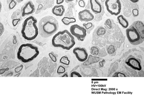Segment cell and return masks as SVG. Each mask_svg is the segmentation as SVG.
<instances>
[{
    "instance_id": "obj_36",
    "label": "cell",
    "mask_w": 144,
    "mask_h": 98,
    "mask_svg": "<svg viewBox=\"0 0 144 98\" xmlns=\"http://www.w3.org/2000/svg\"><path fill=\"white\" fill-rule=\"evenodd\" d=\"M13 74V73L12 72H11L8 73L7 75H6V76H11Z\"/></svg>"
},
{
    "instance_id": "obj_27",
    "label": "cell",
    "mask_w": 144,
    "mask_h": 98,
    "mask_svg": "<svg viewBox=\"0 0 144 98\" xmlns=\"http://www.w3.org/2000/svg\"><path fill=\"white\" fill-rule=\"evenodd\" d=\"M115 77H126L127 76L124 73L117 72L115 73L113 76Z\"/></svg>"
},
{
    "instance_id": "obj_33",
    "label": "cell",
    "mask_w": 144,
    "mask_h": 98,
    "mask_svg": "<svg viewBox=\"0 0 144 98\" xmlns=\"http://www.w3.org/2000/svg\"><path fill=\"white\" fill-rule=\"evenodd\" d=\"M64 0H56V3L58 5H60L62 3Z\"/></svg>"
},
{
    "instance_id": "obj_20",
    "label": "cell",
    "mask_w": 144,
    "mask_h": 98,
    "mask_svg": "<svg viewBox=\"0 0 144 98\" xmlns=\"http://www.w3.org/2000/svg\"><path fill=\"white\" fill-rule=\"evenodd\" d=\"M83 25L88 34L90 33L91 31L94 27V25L91 22H88L86 24L83 23Z\"/></svg>"
},
{
    "instance_id": "obj_13",
    "label": "cell",
    "mask_w": 144,
    "mask_h": 98,
    "mask_svg": "<svg viewBox=\"0 0 144 98\" xmlns=\"http://www.w3.org/2000/svg\"><path fill=\"white\" fill-rule=\"evenodd\" d=\"M139 33L141 39L144 40V25L140 20L134 21L132 24Z\"/></svg>"
},
{
    "instance_id": "obj_7",
    "label": "cell",
    "mask_w": 144,
    "mask_h": 98,
    "mask_svg": "<svg viewBox=\"0 0 144 98\" xmlns=\"http://www.w3.org/2000/svg\"><path fill=\"white\" fill-rule=\"evenodd\" d=\"M70 31L71 34L79 41H84L86 36V31L84 28L77 24L71 26Z\"/></svg>"
},
{
    "instance_id": "obj_37",
    "label": "cell",
    "mask_w": 144,
    "mask_h": 98,
    "mask_svg": "<svg viewBox=\"0 0 144 98\" xmlns=\"http://www.w3.org/2000/svg\"><path fill=\"white\" fill-rule=\"evenodd\" d=\"M74 0H65V2L67 3H68L70 2H71Z\"/></svg>"
},
{
    "instance_id": "obj_15",
    "label": "cell",
    "mask_w": 144,
    "mask_h": 98,
    "mask_svg": "<svg viewBox=\"0 0 144 98\" xmlns=\"http://www.w3.org/2000/svg\"><path fill=\"white\" fill-rule=\"evenodd\" d=\"M65 11V9L62 5H58L54 6L52 9V13L56 16L61 17L63 16Z\"/></svg>"
},
{
    "instance_id": "obj_4",
    "label": "cell",
    "mask_w": 144,
    "mask_h": 98,
    "mask_svg": "<svg viewBox=\"0 0 144 98\" xmlns=\"http://www.w3.org/2000/svg\"><path fill=\"white\" fill-rule=\"evenodd\" d=\"M37 20L33 16L26 19L22 24L21 33L23 37L28 40L35 39L38 33L37 26Z\"/></svg>"
},
{
    "instance_id": "obj_38",
    "label": "cell",
    "mask_w": 144,
    "mask_h": 98,
    "mask_svg": "<svg viewBox=\"0 0 144 98\" xmlns=\"http://www.w3.org/2000/svg\"><path fill=\"white\" fill-rule=\"evenodd\" d=\"M20 73L19 72V73H17V74H16V75H15V76H14V77H18L20 75Z\"/></svg>"
},
{
    "instance_id": "obj_11",
    "label": "cell",
    "mask_w": 144,
    "mask_h": 98,
    "mask_svg": "<svg viewBox=\"0 0 144 98\" xmlns=\"http://www.w3.org/2000/svg\"><path fill=\"white\" fill-rule=\"evenodd\" d=\"M78 17L80 21L88 22L93 20L94 16L89 10L86 9L79 12Z\"/></svg>"
},
{
    "instance_id": "obj_14",
    "label": "cell",
    "mask_w": 144,
    "mask_h": 98,
    "mask_svg": "<svg viewBox=\"0 0 144 98\" xmlns=\"http://www.w3.org/2000/svg\"><path fill=\"white\" fill-rule=\"evenodd\" d=\"M106 33V30L102 26L97 27L94 30L92 33L93 39H98L99 38L104 35Z\"/></svg>"
},
{
    "instance_id": "obj_35",
    "label": "cell",
    "mask_w": 144,
    "mask_h": 98,
    "mask_svg": "<svg viewBox=\"0 0 144 98\" xmlns=\"http://www.w3.org/2000/svg\"><path fill=\"white\" fill-rule=\"evenodd\" d=\"M61 77H68V75L67 74V73H64L63 74Z\"/></svg>"
},
{
    "instance_id": "obj_30",
    "label": "cell",
    "mask_w": 144,
    "mask_h": 98,
    "mask_svg": "<svg viewBox=\"0 0 144 98\" xmlns=\"http://www.w3.org/2000/svg\"><path fill=\"white\" fill-rule=\"evenodd\" d=\"M23 67V65H21L15 68V71L16 73H18L22 70Z\"/></svg>"
},
{
    "instance_id": "obj_25",
    "label": "cell",
    "mask_w": 144,
    "mask_h": 98,
    "mask_svg": "<svg viewBox=\"0 0 144 98\" xmlns=\"http://www.w3.org/2000/svg\"><path fill=\"white\" fill-rule=\"evenodd\" d=\"M17 2L14 0H12L8 5V8L10 10L13 9L16 6Z\"/></svg>"
},
{
    "instance_id": "obj_16",
    "label": "cell",
    "mask_w": 144,
    "mask_h": 98,
    "mask_svg": "<svg viewBox=\"0 0 144 98\" xmlns=\"http://www.w3.org/2000/svg\"><path fill=\"white\" fill-rule=\"evenodd\" d=\"M100 60L99 57L90 55L88 56L87 59L83 63L84 66L89 65L98 62Z\"/></svg>"
},
{
    "instance_id": "obj_31",
    "label": "cell",
    "mask_w": 144,
    "mask_h": 98,
    "mask_svg": "<svg viewBox=\"0 0 144 98\" xmlns=\"http://www.w3.org/2000/svg\"><path fill=\"white\" fill-rule=\"evenodd\" d=\"M79 6L83 8L86 5V3L83 0H79L78 2Z\"/></svg>"
},
{
    "instance_id": "obj_40",
    "label": "cell",
    "mask_w": 144,
    "mask_h": 98,
    "mask_svg": "<svg viewBox=\"0 0 144 98\" xmlns=\"http://www.w3.org/2000/svg\"></svg>"
},
{
    "instance_id": "obj_29",
    "label": "cell",
    "mask_w": 144,
    "mask_h": 98,
    "mask_svg": "<svg viewBox=\"0 0 144 98\" xmlns=\"http://www.w3.org/2000/svg\"><path fill=\"white\" fill-rule=\"evenodd\" d=\"M132 13L133 16L134 17H136L139 15V11L137 8L133 9L132 10Z\"/></svg>"
},
{
    "instance_id": "obj_39",
    "label": "cell",
    "mask_w": 144,
    "mask_h": 98,
    "mask_svg": "<svg viewBox=\"0 0 144 98\" xmlns=\"http://www.w3.org/2000/svg\"><path fill=\"white\" fill-rule=\"evenodd\" d=\"M16 0L17 2L20 3L23 1V0Z\"/></svg>"
},
{
    "instance_id": "obj_5",
    "label": "cell",
    "mask_w": 144,
    "mask_h": 98,
    "mask_svg": "<svg viewBox=\"0 0 144 98\" xmlns=\"http://www.w3.org/2000/svg\"><path fill=\"white\" fill-rule=\"evenodd\" d=\"M125 32L128 40L132 45H139L144 41L141 39L139 33L132 25L126 29Z\"/></svg>"
},
{
    "instance_id": "obj_1",
    "label": "cell",
    "mask_w": 144,
    "mask_h": 98,
    "mask_svg": "<svg viewBox=\"0 0 144 98\" xmlns=\"http://www.w3.org/2000/svg\"><path fill=\"white\" fill-rule=\"evenodd\" d=\"M52 44L54 47L69 50L75 45V41L74 36L70 33L65 29L59 31L53 36Z\"/></svg>"
},
{
    "instance_id": "obj_26",
    "label": "cell",
    "mask_w": 144,
    "mask_h": 98,
    "mask_svg": "<svg viewBox=\"0 0 144 98\" xmlns=\"http://www.w3.org/2000/svg\"><path fill=\"white\" fill-rule=\"evenodd\" d=\"M70 77H82L81 75L78 72L76 71L72 72L70 74Z\"/></svg>"
},
{
    "instance_id": "obj_18",
    "label": "cell",
    "mask_w": 144,
    "mask_h": 98,
    "mask_svg": "<svg viewBox=\"0 0 144 98\" xmlns=\"http://www.w3.org/2000/svg\"><path fill=\"white\" fill-rule=\"evenodd\" d=\"M63 23L66 26H68L71 23L76 22V19L72 17H64L61 19Z\"/></svg>"
},
{
    "instance_id": "obj_9",
    "label": "cell",
    "mask_w": 144,
    "mask_h": 98,
    "mask_svg": "<svg viewBox=\"0 0 144 98\" xmlns=\"http://www.w3.org/2000/svg\"><path fill=\"white\" fill-rule=\"evenodd\" d=\"M125 63L135 70L139 71L142 69L140 59L131 55H130L125 60Z\"/></svg>"
},
{
    "instance_id": "obj_17",
    "label": "cell",
    "mask_w": 144,
    "mask_h": 98,
    "mask_svg": "<svg viewBox=\"0 0 144 98\" xmlns=\"http://www.w3.org/2000/svg\"><path fill=\"white\" fill-rule=\"evenodd\" d=\"M117 19L119 23L123 28H126L128 27L129 25L128 21L123 15H120L118 16Z\"/></svg>"
},
{
    "instance_id": "obj_12",
    "label": "cell",
    "mask_w": 144,
    "mask_h": 98,
    "mask_svg": "<svg viewBox=\"0 0 144 98\" xmlns=\"http://www.w3.org/2000/svg\"><path fill=\"white\" fill-rule=\"evenodd\" d=\"M89 1L91 9L93 13L96 14L101 12L102 5L98 0H89Z\"/></svg>"
},
{
    "instance_id": "obj_41",
    "label": "cell",
    "mask_w": 144,
    "mask_h": 98,
    "mask_svg": "<svg viewBox=\"0 0 144 98\" xmlns=\"http://www.w3.org/2000/svg\"></svg>"
},
{
    "instance_id": "obj_21",
    "label": "cell",
    "mask_w": 144,
    "mask_h": 98,
    "mask_svg": "<svg viewBox=\"0 0 144 98\" xmlns=\"http://www.w3.org/2000/svg\"><path fill=\"white\" fill-rule=\"evenodd\" d=\"M106 48L107 53L109 54H113L117 49L116 46L113 44L106 46Z\"/></svg>"
},
{
    "instance_id": "obj_8",
    "label": "cell",
    "mask_w": 144,
    "mask_h": 98,
    "mask_svg": "<svg viewBox=\"0 0 144 98\" xmlns=\"http://www.w3.org/2000/svg\"><path fill=\"white\" fill-rule=\"evenodd\" d=\"M73 52L78 60L81 62H84L87 59L88 54L86 49L84 48L80 47H75Z\"/></svg>"
},
{
    "instance_id": "obj_28",
    "label": "cell",
    "mask_w": 144,
    "mask_h": 98,
    "mask_svg": "<svg viewBox=\"0 0 144 98\" xmlns=\"http://www.w3.org/2000/svg\"><path fill=\"white\" fill-rule=\"evenodd\" d=\"M49 57L51 60L54 62H56L57 61V59L56 56L52 52L48 54Z\"/></svg>"
},
{
    "instance_id": "obj_3",
    "label": "cell",
    "mask_w": 144,
    "mask_h": 98,
    "mask_svg": "<svg viewBox=\"0 0 144 98\" xmlns=\"http://www.w3.org/2000/svg\"><path fill=\"white\" fill-rule=\"evenodd\" d=\"M39 53L38 47L30 43L24 44L19 47L17 54V59L24 63L29 62L36 58Z\"/></svg>"
},
{
    "instance_id": "obj_23",
    "label": "cell",
    "mask_w": 144,
    "mask_h": 98,
    "mask_svg": "<svg viewBox=\"0 0 144 98\" xmlns=\"http://www.w3.org/2000/svg\"><path fill=\"white\" fill-rule=\"evenodd\" d=\"M66 71L65 68L63 66L60 65L58 67L57 72L58 74L64 73Z\"/></svg>"
},
{
    "instance_id": "obj_19",
    "label": "cell",
    "mask_w": 144,
    "mask_h": 98,
    "mask_svg": "<svg viewBox=\"0 0 144 98\" xmlns=\"http://www.w3.org/2000/svg\"><path fill=\"white\" fill-rule=\"evenodd\" d=\"M100 48L96 46H93L90 49V52L91 54L94 56H97L100 51Z\"/></svg>"
},
{
    "instance_id": "obj_34",
    "label": "cell",
    "mask_w": 144,
    "mask_h": 98,
    "mask_svg": "<svg viewBox=\"0 0 144 98\" xmlns=\"http://www.w3.org/2000/svg\"><path fill=\"white\" fill-rule=\"evenodd\" d=\"M131 2L134 3H135L138 2L139 0H128Z\"/></svg>"
},
{
    "instance_id": "obj_2",
    "label": "cell",
    "mask_w": 144,
    "mask_h": 98,
    "mask_svg": "<svg viewBox=\"0 0 144 98\" xmlns=\"http://www.w3.org/2000/svg\"><path fill=\"white\" fill-rule=\"evenodd\" d=\"M59 27L58 22L54 17L48 16L42 18L39 22V33L42 37L46 38L55 33Z\"/></svg>"
},
{
    "instance_id": "obj_22",
    "label": "cell",
    "mask_w": 144,
    "mask_h": 98,
    "mask_svg": "<svg viewBox=\"0 0 144 98\" xmlns=\"http://www.w3.org/2000/svg\"><path fill=\"white\" fill-rule=\"evenodd\" d=\"M61 64L66 65H68L70 63V60L67 56L65 55L62 57L59 60Z\"/></svg>"
},
{
    "instance_id": "obj_32",
    "label": "cell",
    "mask_w": 144,
    "mask_h": 98,
    "mask_svg": "<svg viewBox=\"0 0 144 98\" xmlns=\"http://www.w3.org/2000/svg\"><path fill=\"white\" fill-rule=\"evenodd\" d=\"M9 70V68L8 67L4 68H2L0 70V74H2L8 71Z\"/></svg>"
},
{
    "instance_id": "obj_6",
    "label": "cell",
    "mask_w": 144,
    "mask_h": 98,
    "mask_svg": "<svg viewBox=\"0 0 144 98\" xmlns=\"http://www.w3.org/2000/svg\"><path fill=\"white\" fill-rule=\"evenodd\" d=\"M105 3L107 10L111 14L116 16L120 13L121 5L120 0H106Z\"/></svg>"
},
{
    "instance_id": "obj_10",
    "label": "cell",
    "mask_w": 144,
    "mask_h": 98,
    "mask_svg": "<svg viewBox=\"0 0 144 98\" xmlns=\"http://www.w3.org/2000/svg\"><path fill=\"white\" fill-rule=\"evenodd\" d=\"M35 10V6L31 1L25 3L21 7V12L22 16L24 17L33 13Z\"/></svg>"
},
{
    "instance_id": "obj_24",
    "label": "cell",
    "mask_w": 144,
    "mask_h": 98,
    "mask_svg": "<svg viewBox=\"0 0 144 98\" xmlns=\"http://www.w3.org/2000/svg\"><path fill=\"white\" fill-rule=\"evenodd\" d=\"M104 24L109 29H110L112 28V22L110 19H107L105 21Z\"/></svg>"
}]
</instances>
